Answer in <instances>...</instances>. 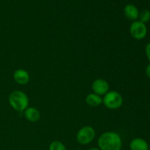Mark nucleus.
I'll return each mask as SVG.
<instances>
[{"mask_svg":"<svg viewBox=\"0 0 150 150\" xmlns=\"http://www.w3.org/2000/svg\"><path fill=\"white\" fill-rule=\"evenodd\" d=\"M85 101L88 105L92 107L98 106L103 103V99L101 98V97L95 93L89 94L86 97Z\"/></svg>","mask_w":150,"mask_h":150,"instance_id":"9b49d317","label":"nucleus"},{"mask_svg":"<svg viewBox=\"0 0 150 150\" xmlns=\"http://www.w3.org/2000/svg\"><path fill=\"white\" fill-rule=\"evenodd\" d=\"M103 103L109 109H117L123 103V98L117 91H108L103 99Z\"/></svg>","mask_w":150,"mask_h":150,"instance_id":"7ed1b4c3","label":"nucleus"},{"mask_svg":"<svg viewBox=\"0 0 150 150\" xmlns=\"http://www.w3.org/2000/svg\"><path fill=\"white\" fill-rule=\"evenodd\" d=\"M13 78L16 83L21 85H25L28 83L30 80L29 73L23 69H18L13 73Z\"/></svg>","mask_w":150,"mask_h":150,"instance_id":"0eeeda50","label":"nucleus"},{"mask_svg":"<svg viewBox=\"0 0 150 150\" xmlns=\"http://www.w3.org/2000/svg\"><path fill=\"white\" fill-rule=\"evenodd\" d=\"M130 150H148L149 145L144 139L136 138L131 141L130 144Z\"/></svg>","mask_w":150,"mask_h":150,"instance_id":"9d476101","label":"nucleus"},{"mask_svg":"<svg viewBox=\"0 0 150 150\" xmlns=\"http://www.w3.org/2000/svg\"><path fill=\"white\" fill-rule=\"evenodd\" d=\"M25 118L31 122H37L40 119V113L34 107H29L24 111Z\"/></svg>","mask_w":150,"mask_h":150,"instance_id":"6e6552de","label":"nucleus"},{"mask_svg":"<svg viewBox=\"0 0 150 150\" xmlns=\"http://www.w3.org/2000/svg\"><path fill=\"white\" fill-rule=\"evenodd\" d=\"M49 150H67L65 146L59 141H54L49 146Z\"/></svg>","mask_w":150,"mask_h":150,"instance_id":"ddd939ff","label":"nucleus"},{"mask_svg":"<svg viewBox=\"0 0 150 150\" xmlns=\"http://www.w3.org/2000/svg\"><path fill=\"white\" fill-rule=\"evenodd\" d=\"M145 73H146V76L150 79V64H149L146 66V70H145Z\"/></svg>","mask_w":150,"mask_h":150,"instance_id":"2eb2a0df","label":"nucleus"},{"mask_svg":"<svg viewBox=\"0 0 150 150\" xmlns=\"http://www.w3.org/2000/svg\"><path fill=\"white\" fill-rule=\"evenodd\" d=\"M98 144L100 150H121L122 142L118 133L108 131L100 135Z\"/></svg>","mask_w":150,"mask_h":150,"instance_id":"f257e3e1","label":"nucleus"},{"mask_svg":"<svg viewBox=\"0 0 150 150\" xmlns=\"http://www.w3.org/2000/svg\"><path fill=\"white\" fill-rule=\"evenodd\" d=\"M145 51H146V57H147L148 60L150 62V42L148 43L146 46V49H145Z\"/></svg>","mask_w":150,"mask_h":150,"instance_id":"4468645a","label":"nucleus"},{"mask_svg":"<svg viewBox=\"0 0 150 150\" xmlns=\"http://www.w3.org/2000/svg\"><path fill=\"white\" fill-rule=\"evenodd\" d=\"M89 150H100V149H98V148H92V149H89Z\"/></svg>","mask_w":150,"mask_h":150,"instance_id":"dca6fc26","label":"nucleus"},{"mask_svg":"<svg viewBox=\"0 0 150 150\" xmlns=\"http://www.w3.org/2000/svg\"><path fill=\"white\" fill-rule=\"evenodd\" d=\"M9 103L12 108L16 111H25L28 108L29 98L23 92L16 90L10 94L9 97Z\"/></svg>","mask_w":150,"mask_h":150,"instance_id":"f03ea898","label":"nucleus"},{"mask_svg":"<svg viewBox=\"0 0 150 150\" xmlns=\"http://www.w3.org/2000/svg\"><path fill=\"white\" fill-rule=\"evenodd\" d=\"M130 33L134 39H144L147 33L146 24L141 22L140 21H135L130 26Z\"/></svg>","mask_w":150,"mask_h":150,"instance_id":"39448f33","label":"nucleus"},{"mask_svg":"<svg viewBox=\"0 0 150 150\" xmlns=\"http://www.w3.org/2000/svg\"><path fill=\"white\" fill-rule=\"evenodd\" d=\"M139 21L144 23H147L150 20V11L148 10H144L139 13Z\"/></svg>","mask_w":150,"mask_h":150,"instance_id":"f8f14e48","label":"nucleus"},{"mask_svg":"<svg viewBox=\"0 0 150 150\" xmlns=\"http://www.w3.org/2000/svg\"><path fill=\"white\" fill-rule=\"evenodd\" d=\"M124 13L126 18L131 21H136L139 18V11L133 4H127L124 8Z\"/></svg>","mask_w":150,"mask_h":150,"instance_id":"1a4fd4ad","label":"nucleus"},{"mask_svg":"<svg viewBox=\"0 0 150 150\" xmlns=\"http://www.w3.org/2000/svg\"><path fill=\"white\" fill-rule=\"evenodd\" d=\"M92 89L94 93L98 95H105L109 91V84L103 79H95L92 84Z\"/></svg>","mask_w":150,"mask_h":150,"instance_id":"423d86ee","label":"nucleus"},{"mask_svg":"<svg viewBox=\"0 0 150 150\" xmlns=\"http://www.w3.org/2000/svg\"><path fill=\"white\" fill-rule=\"evenodd\" d=\"M95 137V131L91 126H84L79 130L76 135L77 142L80 144L86 145L94 140Z\"/></svg>","mask_w":150,"mask_h":150,"instance_id":"20e7f679","label":"nucleus"}]
</instances>
